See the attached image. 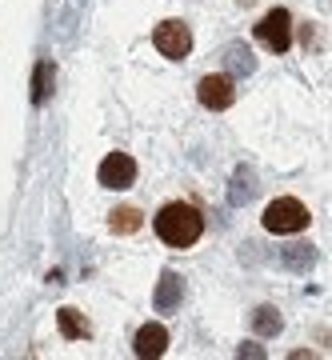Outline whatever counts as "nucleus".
<instances>
[{
  "instance_id": "obj_1",
  "label": "nucleus",
  "mask_w": 332,
  "mask_h": 360,
  "mask_svg": "<svg viewBox=\"0 0 332 360\" xmlns=\"http://www.w3.org/2000/svg\"><path fill=\"white\" fill-rule=\"evenodd\" d=\"M153 229L168 248H192L200 240V232H205V217H200V208L189 205V200H172V205H165L156 212Z\"/></svg>"
},
{
  "instance_id": "obj_2",
  "label": "nucleus",
  "mask_w": 332,
  "mask_h": 360,
  "mask_svg": "<svg viewBox=\"0 0 332 360\" xmlns=\"http://www.w3.org/2000/svg\"><path fill=\"white\" fill-rule=\"evenodd\" d=\"M308 208L296 200V196H276L269 208H264V229L276 232V236H293V232L308 229Z\"/></svg>"
},
{
  "instance_id": "obj_3",
  "label": "nucleus",
  "mask_w": 332,
  "mask_h": 360,
  "mask_svg": "<svg viewBox=\"0 0 332 360\" xmlns=\"http://www.w3.org/2000/svg\"><path fill=\"white\" fill-rule=\"evenodd\" d=\"M256 40H260L264 49H272L276 56L288 52L293 49V13H288V8H272V13H264V20L256 25Z\"/></svg>"
},
{
  "instance_id": "obj_4",
  "label": "nucleus",
  "mask_w": 332,
  "mask_h": 360,
  "mask_svg": "<svg viewBox=\"0 0 332 360\" xmlns=\"http://www.w3.org/2000/svg\"><path fill=\"white\" fill-rule=\"evenodd\" d=\"M153 44L160 56H168V60H184L192 52V28L184 25V20H160L153 32Z\"/></svg>"
},
{
  "instance_id": "obj_5",
  "label": "nucleus",
  "mask_w": 332,
  "mask_h": 360,
  "mask_svg": "<svg viewBox=\"0 0 332 360\" xmlns=\"http://www.w3.org/2000/svg\"><path fill=\"white\" fill-rule=\"evenodd\" d=\"M196 101L205 104V108H212V112L232 108V101H236L232 77H229V72H208V77H200V80H196Z\"/></svg>"
},
{
  "instance_id": "obj_6",
  "label": "nucleus",
  "mask_w": 332,
  "mask_h": 360,
  "mask_svg": "<svg viewBox=\"0 0 332 360\" xmlns=\"http://www.w3.org/2000/svg\"><path fill=\"white\" fill-rule=\"evenodd\" d=\"M96 180H101V188H113V193L132 188V180H136V160L128 153H108L101 160V168H96Z\"/></svg>"
},
{
  "instance_id": "obj_7",
  "label": "nucleus",
  "mask_w": 332,
  "mask_h": 360,
  "mask_svg": "<svg viewBox=\"0 0 332 360\" xmlns=\"http://www.w3.org/2000/svg\"><path fill=\"white\" fill-rule=\"evenodd\" d=\"M165 348H168V328L165 324H144L141 333L132 336V352H136L141 360L165 356Z\"/></svg>"
},
{
  "instance_id": "obj_8",
  "label": "nucleus",
  "mask_w": 332,
  "mask_h": 360,
  "mask_svg": "<svg viewBox=\"0 0 332 360\" xmlns=\"http://www.w3.org/2000/svg\"><path fill=\"white\" fill-rule=\"evenodd\" d=\"M180 300H184V281H180L172 269L160 272V281H156V292H153V309H156V312H177V309H180Z\"/></svg>"
},
{
  "instance_id": "obj_9",
  "label": "nucleus",
  "mask_w": 332,
  "mask_h": 360,
  "mask_svg": "<svg viewBox=\"0 0 332 360\" xmlns=\"http://www.w3.org/2000/svg\"><path fill=\"white\" fill-rule=\"evenodd\" d=\"M56 324H60L64 340H84V336L92 333L89 321H84V312H77V309H60L56 312Z\"/></svg>"
},
{
  "instance_id": "obj_10",
  "label": "nucleus",
  "mask_w": 332,
  "mask_h": 360,
  "mask_svg": "<svg viewBox=\"0 0 332 360\" xmlns=\"http://www.w3.org/2000/svg\"><path fill=\"white\" fill-rule=\"evenodd\" d=\"M52 80H56V68H52V60H40L37 72H32V104H49L52 96Z\"/></svg>"
},
{
  "instance_id": "obj_11",
  "label": "nucleus",
  "mask_w": 332,
  "mask_h": 360,
  "mask_svg": "<svg viewBox=\"0 0 332 360\" xmlns=\"http://www.w3.org/2000/svg\"><path fill=\"white\" fill-rule=\"evenodd\" d=\"M141 224H144L141 208H113V212H108V229H113V232H120V236H128V232H136Z\"/></svg>"
},
{
  "instance_id": "obj_12",
  "label": "nucleus",
  "mask_w": 332,
  "mask_h": 360,
  "mask_svg": "<svg viewBox=\"0 0 332 360\" xmlns=\"http://www.w3.org/2000/svg\"><path fill=\"white\" fill-rule=\"evenodd\" d=\"M253 328H256V336H276L284 328V321L272 304H260V309L253 312Z\"/></svg>"
},
{
  "instance_id": "obj_13",
  "label": "nucleus",
  "mask_w": 332,
  "mask_h": 360,
  "mask_svg": "<svg viewBox=\"0 0 332 360\" xmlns=\"http://www.w3.org/2000/svg\"><path fill=\"white\" fill-rule=\"evenodd\" d=\"M224 60H229V68H232V72H236V77H241V72H244V77H248V72H253V68H256L253 52L244 49V44H232V49L224 52Z\"/></svg>"
},
{
  "instance_id": "obj_14",
  "label": "nucleus",
  "mask_w": 332,
  "mask_h": 360,
  "mask_svg": "<svg viewBox=\"0 0 332 360\" xmlns=\"http://www.w3.org/2000/svg\"><path fill=\"white\" fill-rule=\"evenodd\" d=\"M312 260H317V252H312V248L308 245H293V248H284V264H288V269H312Z\"/></svg>"
}]
</instances>
